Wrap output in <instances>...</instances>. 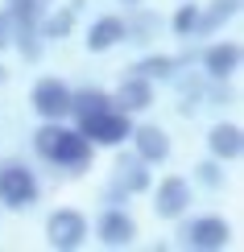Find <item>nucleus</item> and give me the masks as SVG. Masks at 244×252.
I'll return each instance as SVG.
<instances>
[{
  "instance_id": "obj_21",
  "label": "nucleus",
  "mask_w": 244,
  "mask_h": 252,
  "mask_svg": "<svg viewBox=\"0 0 244 252\" xmlns=\"http://www.w3.org/2000/svg\"><path fill=\"white\" fill-rule=\"evenodd\" d=\"M199 8H203V4L182 0V4L174 8V17H170V33L182 37V41H195V33H199Z\"/></svg>"
},
{
  "instance_id": "obj_23",
  "label": "nucleus",
  "mask_w": 244,
  "mask_h": 252,
  "mask_svg": "<svg viewBox=\"0 0 244 252\" xmlns=\"http://www.w3.org/2000/svg\"><path fill=\"white\" fill-rule=\"evenodd\" d=\"M104 207H129V194H124L116 182H108L104 186Z\"/></svg>"
},
{
  "instance_id": "obj_2",
  "label": "nucleus",
  "mask_w": 244,
  "mask_h": 252,
  "mask_svg": "<svg viewBox=\"0 0 244 252\" xmlns=\"http://www.w3.org/2000/svg\"><path fill=\"white\" fill-rule=\"evenodd\" d=\"M178 244L190 252H219L232 244V223L224 215H182V227H178Z\"/></svg>"
},
{
  "instance_id": "obj_6",
  "label": "nucleus",
  "mask_w": 244,
  "mask_h": 252,
  "mask_svg": "<svg viewBox=\"0 0 244 252\" xmlns=\"http://www.w3.org/2000/svg\"><path fill=\"white\" fill-rule=\"evenodd\" d=\"M153 194V215L157 219H182L190 211V203H195V182L182 174H166L157 186H149Z\"/></svg>"
},
{
  "instance_id": "obj_24",
  "label": "nucleus",
  "mask_w": 244,
  "mask_h": 252,
  "mask_svg": "<svg viewBox=\"0 0 244 252\" xmlns=\"http://www.w3.org/2000/svg\"><path fill=\"white\" fill-rule=\"evenodd\" d=\"M13 17H8V8H0V50H8L13 46Z\"/></svg>"
},
{
  "instance_id": "obj_1",
  "label": "nucleus",
  "mask_w": 244,
  "mask_h": 252,
  "mask_svg": "<svg viewBox=\"0 0 244 252\" xmlns=\"http://www.w3.org/2000/svg\"><path fill=\"white\" fill-rule=\"evenodd\" d=\"M34 153L50 170H62V174H83L95 157V145L79 132V124H67V120H41V128L34 132Z\"/></svg>"
},
{
  "instance_id": "obj_3",
  "label": "nucleus",
  "mask_w": 244,
  "mask_h": 252,
  "mask_svg": "<svg viewBox=\"0 0 244 252\" xmlns=\"http://www.w3.org/2000/svg\"><path fill=\"white\" fill-rule=\"evenodd\" d=\"M75 124L95 149H120V145H129V132H133V116L120 112L116 103L104 108V112H91V116H83Z\"/></svg>"
},
{
  "instance_id": "obj_8",
  "label": "nucleus",
  "mask_w": 244,
  "mask_h": 252,
  "mask_svg": "<svg viewBox=\"0 0 244 252\" xmlns=\"http://www.w3.org/2000/svg\"><path fill=\"white\" fill-rule=\"evenodd\" d=\"M95 240H100L104 248H129L137 240V219L129 215V207H104L100 215H95Z\"/></svg>"
},
{
  "instance_id": "obj_18",
  "label": "nucleus",
  "mask_w": 244,
  "mask_h": 252,
  "mask_svg": "<svg viewBox=\"0 0 244 252\" xmlns=\"http://www.w3.org/2000/svg\"><path fill=\"white\" fill-rule=\"evenodd\" d=\"M75 21H79V13L70 4L46 8V17H41V37H46V46H50V41H67L70 33H75Z\"/></svg>"
},
{
  "instance_id": "obj_16",
  "label": "nucleus",
  "mask_w": 244,
  "mask_h": 252,
  "mask_svg": "<svg viewBox=\"0 0 244 252\" xmlns=\"http://www.w3.org/2000/svg\"><path fill=\"white\" fill-rule=\"evenodd\" d=\"M157 29H162V17L153 13V8L137 4L129 8V17H124V41H137V46H149L157 37Z\"/></svg>"
},
{
  "instance_id": "obj_10",
  "label": "nucleus",
  "mask_w": 244,
  "mask_h": 252,
  "mask_svg": "<svg viewBox=\"0 0 244 252\" xmlns=\"http://www.w3.org/2000/svg\"><path fill=\"white\" fill-rule=\"evenodd\" d=\"M153 99H157V83H149L145 75H137V70H129V75L116 83V91H112V103H116L120 112H129V116L149 112Z\"/></svg>"
},
{
  "instance_id": "obj_17",
  "label": "nucleus",
  "mask_w": 244,
  "mask_h": 252,
  "mask_svg": "<svg viewBox=\"0 0 244 252\" xmlns=\"http://www.w3.org/2000/svg\"><path fill=\"white\" fill-rule=\"evenodd\" d=\"M133 70L145 75L149 83H174L178 70H182V58H174V54H145V58L133 62Z\"/></svg>"
},
{
  "instance_id": "obj_5",
  "label": "nucleus",
  "mask_w": 244,
  "mask_h": 252,
  "mask_svg": "<svg viewBox=\"0 0 244 252\" xmlns=\"http://www.w3.org/2000/svg\"><path fill=\"white\" fill-rule=\"evenodd\" d=\"M87 236H91V219L83 211H75V207L50 211V219H46V244L54 252H75V248L87 244Z\"/></svg>"
},
{
  "instance_id": "obj_13",
  "label": "nucleus",
  "mask_w": 244,
  "mask_h": 252,
  "mask_svg": "<svg viewBox=\"0 0 244 252\" xmlns=\"http://www.w3.org/2000/svg\"><path fill=\"white\" fill-rule=\"evenodd\" d=\"M83 46H87V54H108V50L124 46V17L120 13L95 17L87 25V33H83Z\"/></svg>"
},
{
  "instance_id": "obj_14",
  "label": "nucleus",
  "mask_w": 244,
  "mask_h": 252,
  "mask_svg": "<svg viewBox=\"0 0 244 252\" xmlns=\"http://www.w3.org/2000/svg\"><path fill=\"white\" fill-rule=\"evenodd\" d=\"M207 149L215 161H240V153H244V128L240 124H232V120H219V124H211V132H207Z\"/></svg>"
},
{
  "instance_id": "obj_12",
  "label": "nucleus",
  "mask_w": 244,
  "mask_h": 252,
  "mask_svg": "<svg viewBox=\"0 0 244 252\" xmlns=\"http://www.w3.org/2000/svg\"><path fill=\"white\" fill-rule=\"evenodd\" d=\"M129 145H133V153L141 157V161H149V165L170 161V149H174V145H170V132L162 124H133Z\"/></svg>"
},
{
  "instance_id": "obj_7",
  "label": "nucleus",
  "mask_w": 244,
  "mask_h": 252,
  "mask_svg": "<svg viewBox=\"0 0 244 252\" xmlns=\"http://www.w3.org/2000/svg\"><path fill=\"white\" fill-rule=\"evenodd\" d=\"M70 83H62L58 75H46L29 87V108L37 112L41 120H67L70 116Z\"/></svg>"
},
{
  "instance_id": "obj_25",
  "label": "nucleus",
  "mask_w": 244,
  "mask_h": 252,
  "mask_svg": "<svg viewBox=\"0 0 244 252\" xmlns=\"http://www.w3.org/2000/svg\"><path fill=\"white\" fill-rule=\"evenodd\" d=\"M116 4H124V8H137V4H149V0H116Z\"/></svg>"
},
{
  "instance_id": "obj_19",
  "label": "nucleus",
  "mask_w": 244,
  "mask_h": 252,
  "mask_svg": "<svg viewBox=\"0 0 244 252\" xmlns=\"http://www.w3.org/2000/svg\"><path fill=\"white\" fill-rule=\"evenodd\" d=\"M104 108H112V91H104V87H79V91H70V116H75V120L91 116V112H104Z\"/></svg>"
},
{
  "instance_id": "obj_15",
  "label": "nucleus",
  "mask_w": 244,
  "mask_h": 252,
  "mask_svg": "<svg viewBox=\"0 0 244 252\" xmlns=\"http://www.w3.org/2000/svg\"><path fill=\"white\" fill-rule=\"evenodd\" d=\"M240 8H244V0H211V4H203L199 8V33L195 37L219 33L224 25H232V21L240 17Z\"/></svg>"
},
{
  "instance_id": "obj_20",
  "label": "nucleus",
  "mask_w": 244,
  "mask_h": 252,
  "mask_svg": "<svg viewBox=\"0 0 244 252\" xmlns=\"http://www.w3.org/2000/svg\"><path fill=\"white\" fill-rule=\"evenodd\" d=\"M8 17H13V25L17 29H29V25H37L41 29V17H46V8H50V0H8Z\"/></svg>"
},
{
  "instance_id": "obj_11",
  "label": "nucleus",
  "mask_w": 244,
  "mask_h": 252,
  "mask_svg": "<svg viewBox=\"0 0 244 252\" xmlns=\"http://www.w3.org/2000/svg\"><path fill=\"white\" fill-rule=\"evenodd\" d=\"M112 182L120 186L124 194H149V186H153V165L149 161H141L133 149H124L120 145V157H116V174H112Z\"/></svg>"
},
{
  "instance_id": "obj_26",
  "label": "nucleus",
  "mask_w": 244,
  "mask_h": 252,
  "mask_svg": "<svg viewBox=\"0 0 244 252\" xmlns=\"http://www.w3.org/2000/svg\"><path fill=\"white\" fill-rule=\"evenodd\" d=\"M4 79H8V70H4V66H0V83H4Z\"/></svg>"
},
{
  "instance_id": "obj_9",
  "label": "nucleus",
  "mask_w": 244,
  "mask_h": 252,
  "mask_svg": "<svg viewBox=\"0 0 244 252\" xmlns=\"http://www.w3.org/2000/svg\"><path fill=\"white\" fill-rule=\"evenodd\" d=\"M240 62H244V50H240V41H232V37H224V41H211V46H203V54H199L203 79H219V83L236 79Z\"/></svg>"
},
{
  "instance_id": "obj_4",
  "label": "nucleus",
  "mask_w": 244,
  "mask_h": 252,
  "mask_svg": "<svg viewBox=\"0 0 244 252\" xmlns=\"http://www.w3.org/2000/svg\"><path fill=\"white\" fill-rule=\"evenodd\" d=\"M41 198V182L25 161H4L0 165V207L8 211H29Z\"/></svg>"
},
{
  "instance_id": "obj_22",
  "label": "nucleus",
  "mask_w": 244,
  "mask_h": 252,
  "mask_svg": "<svg viewBox=\"0 0 244 252\" xmlns=\"http://www.w3.org/2000/svg\"><path fill=\"white\" fill-rule=\"evenodd\" d=\"M190 182H195V186H203V190H219V186L228 182V170H224V161L207 157V161H199V165H195Z\"/></svg>"
}]
</instances>
